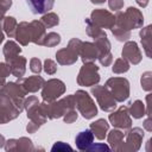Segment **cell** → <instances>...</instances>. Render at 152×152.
<instances>
[{
	"instance_id": "cell-16",
	"label": "cell",
	"mask_w": 152,
	"mask_h": 152,
	"mask_svg": "<svg viewBox=\"0 0 152 152\" xmlns=\"http://www.w3.org/2000/svg\"><path fill=\"white\" fill-rule=\"evenodd\" d=\"M27 113V118L31 122L36 124L38 127H40L42 125H44L48 120L46 113H45V108H44V102L43 103H37L34 106H32L31 108L26 109Z\"/></svg>"
},
{
	"instance_id": "cell-27",
	"label": "cell",
	"mask_w": 152,
	"mask_h": 152,
	"mask_svg": "<svg viewBox=\"0 0 152 152\" xmlns=\"http://www.w3.org/2000/svg\"><path fill=\"white\" fill-rule=\"evenodd\" d=\"M2 52H4V56H5L6 63H7L11 59H13L14 57H17L18 55H20L21 48L19 46V44L17 42H14V40H7L5 43V45H4Z\"/></svg>"
},
{
	"instance_id": "cell-37",
	"label": "cell",
	"mask_w": 152,
	"mask_h": 152,
	"mask_svg": "<svg viewBox=\"0 0 152 152\" xmlns=\"http://www.w3.org/2000/svg\"><path fill=\"white\" fill-rule=\"evenodd\" d=\"M11 75V69L7 63H0V90L6 84V78Z\"/></svg>"
},
{
	"instance_id": "cell-51",
	"label": "cell",
	"mask_w": 152,
	"mask_h": 152,
	"mask_svg": "<svg viewBox=\"0 0 152 152\" xmlns=\"http://www.w3.org/2000/svg\"><path fill=\"white\" fill-rule=\"evenodd\" d=\"M5 142H6V139H5V137H4L2 134H0V148H1V147H4Z\"/></svg>"
},
{
	"instance_id": "cell-32",
	"label": "cell",
	"mask_w": 152,
	"mask_h": 152,
	"mask_svg": "<svg viewBox=\"0 0 152 152\" xmlns=\"http://www.w3.org/2000/svg\"><path fill=\"white\" fill-rule=\"evenodd\" d=\"M40 21L43 23V25H44L46 28H49V27H53V26L58 25V24H59V18H58V15H57L56 13H53V12H48V13L43 14Z\"/></svg>"
},
{
	"instance_id": "cell-41",
	"label": "cell",
	"mask_w": 152,
	"mask_h": 152,
	"mask_svg": "<svg viewBox=\"0 0 152 152\" xmlns=\"http://www.w3.org/2000/svg\"><path fill=\"white\" fill-rule=\"evenodd\" d=\"M72 151V147L63 141H57L53 144V146L51 147V151L52 152H63V151Z\"/></svg>"
},
{
	"instance_id": "cell-46",
	"label": "cell",
	"mask_w": 152,
	"mask_h": 152,
	"mask_svg": "<svg viewBox=\"0 0 152 152\" xmlns=\"http://www.w3.org/2000/svg\"><path fill=\"white\" fill-rule=\"evenodd\" d=\"M38 128H39V127H38L36 124L31 122V121H30V122L27 124V126H26V131H27L28 133H34V132L38 131Z\"/></svg>"
},
{
	"instance_id": "cell-39",
	"label": "cell",
	"mask_w": 152,
	"mask_h": 152,
	"mask_svg": "<svg viewBox=\"0 0 152 152\" xmlns=\"http://www.w3.org/2000/svg\"><path fill=\"white\" fill-rule=\"evenodd\" d=\"M43 69V65H42V62L39 58L37 57H33L30 59V70L34 74H39Z\"/></svg>"
},
{
	"instance_id": "cell-52",
	"label": "cell",
	"mask_w": 152,
	"mask_h": 152,
	"mask_svg": "<svg viewBox=\"0 0 152 152\" xmlns=\"http://www.w3.org/2000/svg\"><path fill=\"white\" fill-rule=\"evenodd\" d=\"M93 4H95V5H101V4H103L106 0H90Z\"/></svg>"
},
{
	"instance_id": "cell-20",
	"label": "cell",
	"mask_w": 152,
	"mask_h": 152,
	"mask_svg": "<svg viewBox=\"0 0 152 152\" xmlns=\"http://www.w3.org/2000/svg\"><path fill=\"white\" fill-rule=\"evenodd\" d=\"M30 27H31V43L42 45L43 39L46 34V31H45L46 27L43 25L40 20H32L30 23Z\"/></svg>"
},
{
	"instance_id": "cell-3",
	"label": "cell",
	"mask_w": 152,
	"mask_h": 152,
	"mask_svg": "<svg viewBox=\"0 0 152 152\" xmlns=\"http://www.w3.org/2000/svg\"><path fill=\"white\" fill-rule=\"evenodd\" d=\"M104 87L116 102H124L129 97V82L125 77H110L107 80Z\"/></svg>"
},
{
	"instance_id": "cell-40",
	"label": "cell",
	"mask_w": 152,
	"mask_h": 152,
	"mask_svg": "<svg viewBox=\"0 0 152 152\" xmlns=\"http://www.w3.org/2000/svg\"><path fill=\"white\" fill-rule=\"evenodd\" d=\"M110 147L107 144H102V142H97V144H91L87 151H91V152H104V151H109Z\"/></svg>"
},
{
	"instance_id": "cell-2",
	"label": "cell",
	"mask_w": 152,
	"mask_h": 152,
	"mask_svg": "<svg viewBox=\"0 0 152 152\" xmlns=\"http://www.w3.org/2000/svg\"><path fill=\"white\" fill-rule=\"evenodd\" d=\"M76 102H75V96L74 95H68L61 100H56L53 102H44V108L48 119H58L63 116L66 112L70 109H75Z\"/></svg>"
},
{
	"instance_id": "cell-7",
	"label": "cell",
	"mask_w": 152,
	"mask_h": 152,
	"mask_svg": "<svg viewBox=\"0 0 152 152\" xmlns=\"http://www.w3.org/2000/svg\"><path fill=\"white\" fill-rule=\"evenodd\" d=\"M100 82L99 66L94 63H83L77 75V83L82 87H93Z\"/></svg>"
},
{
	"instance_id": "cell-13",
	"label": "cell",
	"mask_w": 152,
	"mask_h": 152,
	"mask_svg": "<svg viewBox=\"0 0 152 152\" xmlns=\"http://www.w3.org/2000/svg\"><path fill=\"white\" fill-rule=\"evenodd\" d=\"M89 19L100 28H112L115 24V15L103 8L94 10Z\"/></svg>"
},
{
	"instance_id": "cell-50",
	"label": "cell",
	"mask_w": 152,
	"mask_h": 152,
	"mask_svg": "<svg viewBox=\"0 0 152 152\" xmlns=\"http://www.w3.org/2000/svg\"><path fill=\"white\" fill-rule=\"evenodd\" d=\"M0 4L4 5L5 7H7L10 10V7L12 6V0H0Z\"/></svg>"
},
{
	"instance_id": "cell-44",
	"label": "cell",
	"mask_w": 152,
	"mask_h": 152,
	"mask_svg": "<svg viewBox=\"0 0 152 152\" xmlns=\"http://www.w3.org/2000/svg\"><path fill=\"white\" fill-rule=\"evenodd\" d=\"M37 103H39V100H38L37 96H28V97L25 99V101H24V109L26 110V109L31 108L32 106H34V104H37Z\"/></svg>"
},
{
	"instance_id": "cell-4",
	"label": "cell",
	"mask_w": 152,
	"mask_h": 152,
	"mask_svg": "<svg viewBox=\"0 0 152 152\" xmlns=\"http://www.w3.org/2000/svg\"><path fill=\"white\" fill-rule=\"evenodd\" d=\"M82 40L78 38H72L68 43V46L64 49H61L56 52V59L57 63L61 65H71L76 63L80 53Z\"/></svg>"
},
{
	"instance_id": "cell-35",
	"label": "cell",
	"mask_w": 152,
	"mask_h": 152,
	"mask_svg": "<svg viewBox=\"0 0 152 152\" xmlns=\"http://www.w3.org/2000/svg\"><path fill=\"white\" fill-rule=\"evenodd\" d=\"M110 30H112L113 36L119 42H127L131 38V31H127V30H124V28H120L116 26H113Z\"/></svg>"
},
{
	"instance_id": "cell-19",
	"label": "cell",
	"mask_w": 152,
	"mask_h": 152,
	"mask_svg": "<svg viewBox=\"0 0 152 152\" xmlns=\"http://www.w3.org/2000/svg\"><path fill=\"white\" fill-rule=\"evenodd\" d=\"M14 38L17 39V42L20 45H23V46L28 45V43H31V27H30V23H27V21L19 23L18 26H17V31H15Z\"/></svg>"
},
{
	"instance_id": "cell-31",
	"label": "cell",
	"mask_w": 152,
	"mask_h": 152,
	"mask_svg": "<svg viewBox=\"0 0 152 152\" xmlns=\"http://www.w3.org/2000/svg\"><path fill=\"white\" fill-rule=\"evenodd\" d=\"M86 31H87V34L88 36H90L93 39H96V38H99V37H101V36H103V34H106V32L102 30V28H100L99 26H96L89 18L88 19H86Z\"/></svg>"
},
{
	"instance_id": "cell-47",
	"label": "cell",
	"mask_w": 152,
	"mask_h": 152,
	"mask_svg": "<svg viewBox=\"0 0 152 152\" xmlns=\"http://www.w3.org/2000/svg\"><path fill=\"white\" fill-rule=\"evenodd\" d=\"M142 126H144V128H145L147 132H151V131H152V124H151V119H150V116L144 121Z\"/></svg>"
},
{
	"instance_id": "cell-34",
	"label": "cell",
	"mask_w": 152,
	"mask_h": 152,
	"mask_svg": "<svg viewBox=\"0 0 152 152\" xmlns=\"http://www.w3.org/2000/svg\"><path fill=\"white\" fill-rule=\"evenodd\" d=\"M112 70L114 74H124V72H127L129 70V63L125 59V58H118L113 66H112Z\"/></svg>"
},
{
	"instance_id": "cell-26",
	"label": "cell",
	"mask_w": 152,
	"mask_h": 152,
	"mask_svg": "<svg viewBox=\"0 0 152 152\" xmlns=\"http://www.w3.org/2000/svg\"><path fill=\"white\" fill-rule=\"evenodd\" d=\"M18 23L13 17H4L0 20V30L5 32L10 38H14Z\"/></svg>"
},
{
	"instance_id": "cell-30",
	"label": "cell",
	"mask_w": 152,
	"mask_h": 152,
	"mask_svg": "<svg viewBox=\"0 0 152 152\" xmlns=\"http://www.w3.org/2000/svg\"><path fill=\"white\" fill-rule=\"evenodd\" d=\"M151 25H147L146 27H142L140 31L141 44L147 57H151Z\"/></svg>"
},
{
	"instance_id": "cell-28",
	"label": "cell",
	"mask_w": 152,
	"mask_h": 152,
	"mask_svg": "<svg viewBox=\"0 0 152 152\" xmlns=\"http://www.w3.org/2000/svg\"><path fill=\"white\" fill-rule=\"evenodd\" d=\"M94 40H95L94 43H95V45H96V48L99 50L97 58L107 56V55L110 53V42L108 40L107 34H103V36H101V37H99V38H96Z\"/></svg>"
},
{
	"instance_id": "cell-21",
	"label": "cell",
	"mask_w": 152,
	"mask_h": 152,
	"mask_svg": "<svg viewBox=\"0 0 152 152\" xmlns=\"http://www.w3.org/2000/svg\"><path fill=\"white\" fill-rule=\"evenodd\" d=\"M33 14H45L52 8L55 0H26Z\"/></svg>"
},
{
	"instance_id": "cell-29",
	"label": "cell",
	"mask_w": 152,
	"mask_h": 152,
	"mask_svg": "<svg viewBox=\"0 0 152 152\" xmlns=\"http://www.w3.org/2000/svg\"><path fill=\"white\" fill-rule=\"evenodd\" d=\"M128 113L134 119H140L144 115H146V109H145V103L140 100H135L134 102L129 103L128 106Z\"/></svg>"
},
{
	"instance_id": "cell-14",
	"label": "cell",
	"mask_w": 152,
	"mask_h": 152,
	"mask_svg": "<svg viewBox=\"0 0 152 152\" xmlns=\"http://www.w3.org/2000/svg\"><path fill=\"white\" fill-rule=\"evenodd\" d=\"M121 56L122 58H125L128 63L133 64V65H137L141 62L142 59V55H141V51L138 46V44L133 40H127L122 48V52H121Z\"/></svg>"
},
{
	"instance_id": "cell-17",
	"label": "cell",
	"mask_w": 152,
	"mask_h": 152,
	"mask_svg": "<svg viewBox=\"0 0 152 152\" xmlns=\"http://www.w3.org/2000/svg\"><path fill=\"white\" fill-rule=\"evenodd\" d=\"M78 56L81 57L83 63H94L95 59H97V56H99V50H97L95 43L82 42Z\"/></svg>"
},
{
	"instance_id": "cell-15",
	"label": "cell",
	"mask_w": 152,
	"mask_h": 152,
	"mask_svg": "<svg viewBox=\"0 0 152 152\" xmlns=\"http://www.w3.org/2000/svg\"><path fill=\"white\" fill-rule=\"evenodd\" d=\"M5 150L7 152H12V151H34V146L31 139L26 138V137H21L19 139H8L5 145H4Z\"/></svg>"
},
{
	"instance_id": "cell-49",
	"label": "cell",
	"mask_w": 152,
	"mask_h": 152,
	"mask_svg": "<svg viewBox=\"0 0 152 152\" xmlns=\"http://www.w3.org/2000/svg\"><path fill=\"white\" fill-rule=\"evenodd\" d=\"M148 1H150V0H135V2H137L140 7H142V8L148 5Z\"/></svg>"
},
{
	"instance_id": "cell-6",
	"label": "cell",
	"mask_w": 152,
	"mask_h": 152,
	"mask_svg": "<svg viewBox=\"0 0 152 152\" xmlns=\"http://www.w3.org/2000/svg\"><path fill=\"white\" fill-rule=\"evenodd\" d=\"M65 93V84L58 78H51L44 82L42 87V99L44 102H53Z\"/></svg>"
},
{
	"instance_id": "cell-12",
	"label": "cell",
	"mask_w": 152,
	"mask_h": 152,
	"mask_svg": "<svg viewBox=\"0 0 152 152\" xmlns=\"http://www.w3.org/2000/svg\"><path fill=\"white\" fill-rule=\"evenodd\" d=\"M108 120L115 128L122 131H127L132 127V119L128 113V107L126 106H121L118 110H112V114H109Z\"/></svg>"
},
{
	"instance_id": "cell-18",
	"label": "cell",
	"mask_w": 152,
	"mask_h": 152,
	"mask_svg": "<svg viewBox=\"0 0 152 152\" xmlns=\"http://www.w3.org/2000/svg\"><path fill=\"white\" fill-rule=\"evenodd\" d=\"M17 82L23 86V88L25 89L26 93H36L39 89H42L45 80L42 76H39V74H37L36 76L20 77V78H18Z\"/></svg>"
},
{
	"instance_id": "cell-38",
	"label": "cell",
	"mask_w": 152,
	"mask_h": 152,
	"mask_svg": "<svg viewBox=\"0 0 152 152\" xmlns=\"http://www.w3.org/2000/svg\"><path fill=\"white\" fill-rule=\"evenodd\" d=\"M43 69H44V71H45L48 75H53V74H56V71H57V64H56L55 61L48 58V59L44 61Z\"/></svg>"
},
{
	"instance_id": "cell-5",
	"label": "cell",
	"mask_w": 152,
	"mask_h": 152,
	"mask_svg": "<svg viewBox=\"0 0 152 152\" xmlns=\"http://www.w3.org/2000/svg\"><path fill=\"white\" fill-rule=\"evenodd\" d=\"M74 96H75L76 107L80 114L84 119H93L97 114V107L93 101L91 96L86 90L80 89L74 94Z\"/></svg>"
},
{
	"instance_id": "cell-1",
	"label": "cell",
	"mask_w": 152,
	"mask_h": 152,
	"mask_svg": "<svg viewBox=\"0 0 152 152\" xmlns=\"http://www.w3.org/2000/svg\"><path fill=\"white\" fill-rule=\"evenodd\" d=\"M144 24V15L140 10L135 7H128L125 12L118 11L115 14V24L114 26L132 31L134 28H140L142 27Z\"/></svg>"
},
{
	"instance_id": "cell-23",
	"label": "cell",
	"mask_w": 152,
	"mask_h": 152,
	"mask_svg": "<svg viewBox=\"0 0 152 152\" xmlns=\"http://www.w3.org/2000/svg\"><path fill=\"white\" fill-rule=\"evenodd\" d=\"M89 129L93 132L95 138H97L99 140H103L106 138L107 133H108L109 124L104 119H99V120H96V121L90 124Z\"/></svg>"
},
{
	"instance_id": "cell-24",
	"label": "cell",
	"mask_w": 152,
	"mask_h": 152,
	"mask_svg": "<svg viewBox=\"0 0 152 152\" xmlns=\"http://www.w3.org/2000/svg\"><path fill=\"white\" fill-rule=\"evenodd\" d=\"M93 141H94V134L90 129L80 132L75 138L76 147L80 151H87V148L93 144Z\"/></svg>"
},
{
	"instance_id": "cell-48",
	"label": "cell",
	"mask_w": 152,
	"mask_h": 152,
	"mask_svg": "<svg viewBox=\"0 0 152 152\" xmlns=\"http://www.w3.org/2000/svg\"><path fill=\"white\" fill-rule=\"evenodd\" d=\"M7 11H8V8H7V7H5L4 5H1V4H0V20H1V19L5 17V13H6Z\"/></svg>"
},
{
	"instance_id": "cell-25",
	"label": "cell",
	"mask_w": 152,
	"mask_h": 152,
	"mask_svg": "<svg viewBox=\"0 0 152 152\" xmlns=\"http://www.w3.org/2000/svg\"><path fill=\"white\" fill-rule=\"evenodd\" d=\"M106 137H107L108 144L110 145V148L114 150V151H120V147H121V145L124 142L125 133L119 128H114Z\"/></svg>"
},
{
	"instance_id": "cell-8",
	"label": "cell",
	"mask_w": 152,
	"mask_h": 152,
	"mask_svg": "<svg viewBox=\"0 0 152 152\" xmlns=\"http://www.w3.org/2000/svg\"><path fill=\"white\" fill-rule=\"evenodd\" d=\"M90 93L97 101V104L103 112H112L116 108V101L104 86H96L91 88Z\"/></svg>"
},
{
	"instance_id": "cell-53",
	"label": "cell",
	"mask_w": 152,
	"mask_h": 152,
	"mask_svg": "<svg viewBox=\"0 0 152 152\" xmlns=\"http://www.w3.org/2000/svg\"><path fill=\"white\" fill-rule=\"evenodd\" d=\"M4 38H5V34H4V32L0 30V44L4 42Z\"/></svg>"
},
{
	"instance_id": "cell-11",
	"label": "cell",
	"mask_w": 152,
	"mask_h": 152,
	"mask_svg": "<svg viewBox=\"0 0 152 152\" xmlns=\"http://www.w3.org/2000/svg\"><path fill=\"white\" fill-rule=\"evenodd\" d=\"M21 112L5 94L0 93V124H7L19 116Z\"/></svg>"
},
{
	"instance_id": "cell-42",
	"label": "cell",
	"mask_w": 152,
	"mask_h": 152,
	"mask_svg": "<svg viewBox=\"0 0 152 152\" xmlns=\"http://www.w3.org/2000/svg\"><path fill=\"white\" fill-rule=\"evenodd\" d=\"M77 116H78L77 112H76L75 109H70L69 112H66V113L63 115V119H64V122H66V124H72V122H75V121L77 120Z\"/></svg>"
},
{
	"instance_id": "cell-43",
	"label": "cell",
	"mask_w": 152,
	"mask_h": 152,
	"mask_svg": "<svg viewBox=\"0 0 152 152\" xmlns=\"http://www.w3.org/2000/svg\"><path fill=\"white\" fill-rule=\"evenodd\" d=\"M108 6L113 11H120L124 7V0H108Z\"/></svg>"
},
{
	"instance_id": "cell-10",
	"label": "cell",
	"mask_w": 152,
	"mask_h": 152,
	"mask_svg": "<svg viewBox=\"0 0 152 152\" xmlns=\"http://www.w3.org/2000/svg\"><path fill=\"white\" fill-rule=\"evenodd\" d=\"M126 140L122 142L120 151L121 152H135L140 148L142 138H144V131L140 127H134L127 129L125 133Z\"/></svg>"
},
{
	"instance_id": "cell-33",
	"label": "cell",
	"mask_w": 152,
	"mask_h": 152,
	"mask_svg": "<svg viewBox=\"0 0 152 152\" xmlns=\"http://www.w3.org/2000/svg\"><path fill=\"white\" fill-rule=\"evenodd\" d=\"M59 43H61V36L56 32H49L45 34L42 45L48 46V48H52V46L58 45Z\"/></svg>"
},
{
	"instance_id": "cell-22",
	"label": "cell",
	"mask_w": 152,
	"mask_h": 152,
	"mask_svg": "<svg viewBox=\"0 0 152 152\" xmlns=\"http://www.w3.org/2000/svg\"><path fill=\"white\" fill-rule=\"evenodd\" d=\"M26 62H27L26 58L20 55H18L17 57H14L10 62H7V64L10 65V69H11V74L18 78L23 77L26 71Z\"/></svg>"
},
{
	"instance_id": "cell-9",
	"label": "cell",
	"mask_w": 152,
	"mask_h": 152,
	"mask_svg": "<svg viewBox=\"0 0 152 152\" xmlns=\"http://www.w3.org/2000/svg\"><path fill=\"white\" fill-rule=\"evenodd\" d=\"M0 93L8 96L20 112L24 109L25 95L27 93L25 91V89L23 88V86L20 83H18V82H6L5 87L0 90Z\"/></svg>"
},
{
	"instance_id": "cell-36",
	"label": "cell",
	"mask_w": 152,
	"mask_h": 152,
	"mask_svg": "<svg viewBox=\"0 0 152 152\" xmlns=\"http://www.w3.org/2000/svg\"><path fill=\"white\" fill-rule=\"evenodd\" d=\"M140 84H141L142 90H145V91H151L152 90V72L151 71H145L141 75Z\"/></svg>"
},
{
	"instance_id": "cell-45",
	"label": "cell",
	"mask_w": 152,
	"mask_h": 152,
	"mask_svg": "<svg viewBox=\"0 0 152 152\" xmlns=\"http://www.w3.org/2000/svg\"><path fill=\"white\" fill-rule=\"evenodd\" d=\"M97 59H99V62H100L101 65H103V66H108V65H110L112 62H113V55L109 53V55L103 56V57H100V58H97Z\"/></svg>"
}]
</instances>
